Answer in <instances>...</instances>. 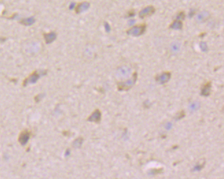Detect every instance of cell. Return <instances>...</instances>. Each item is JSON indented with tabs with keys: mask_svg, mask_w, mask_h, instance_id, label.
I'll list each match as a JSON object with an SVG mask.
<instances>
[{
	"mask_svg": "<svg viewBox=\"0 0 224 179\" xmlns=\"http://www.w3.org/2000/svg\"><path fill=\"white\" fill-rule=\"evenodd\" d=\"M47 74V70H42V71H38V70H35L32 74L28 76L27 78H26L24 80L23 82V86L26 87L28 84H33L37 82V81L41 77V76L45 75Z\"/></svg>",
	"mask_w": 224,
	"mask_h": 179,
	"instance_id": "1",
	"label": "cell"
},
{
	"mask_svg": "<svg viewBox=\"0 0 224 179\" xmlns=\"http://www.w3.org/2000/svg\"><path fill=\"white\" fill-rule=\"evenodd\" d=\"M136 79H137V73H134L132 75V77L130 78V79L127 80L126 81H121V82L118 83V90L120 91L128 90L134 85Z\"/></svg>",
	"mask_w": 224,
	"mask_h": 179,
	"instance_id": "2",
	"label": "cell"
},
{
	"mask_svg": "<svg viewBox=\"0 0 224 179\" xmlns=\"http://www.w3.org/2000/svg\"><path fill=\"white\" fill-rule=\"evenodd\" d=\"M145 25L134 26L127 31V34H128V35L132 36H139L142 35V34L145 32Z\"/></svg>",
	"mask_w": 224,
	"mask_h": 179,
	"instance_id": "3",
	"label": "cell"
},
{
	"mask_svg": "<svg viewBox=\"0 0 224 179\" xmlns=\"http://www.w3.org/2000/svg\"><path fill=\"white\" fill-rule=\"evenodd\" d=\"M131 74V69L128 66H122L117 68V75L119 77L128 78Z\"/></svg>",
	"mask_w": 224,
	"mask_h": 179,
	"instance_id": "4",
	"label": "cell"
},
{
	"mask_svg": "<svg viewBox=\"0 0 224 179\" xmlns=\"http://www.w3.org/2000/svg\"><path fill=\"white\" fill-rule=\"evenodd\" d=\"M30 132L28 130H24L21 133L19 134V142L20 143L21 146H25L27 144L28 141L30 140Z\"/></svg>",
	"mask_w": 224,
	"mask_h": 179,
	"instance_id": "5",
	"label": "cell"
},
{
	"mask_svg": "<svg viewBox=\"0 0 224 179\" xmlns=\"http://www.w3.org/2000/svg\"><path fill=\"white\" fill-rule=\"evenodd\" d=\"M171 78V73L169 72H164L160 75H157L156 77V81L160 84H164L168 82Z\"/></svg>",
	"mask_w": 224,
	"mask_h": 179,
	"instance_id": "6",
	"label": "cell"
},
{
	"mask_svg": "<svg viewBox=\"0 0 224 179\" xmlns=\"http://www.w3.org/2000/svg\"><path fill=\"white\" fill-rule=\"evenodd\" d=\"M155 12V8L152 6H149L145 7L143 10H141L139 12V17L140 18L143 19L146 17L150 16Z\"/></svg>",
	"mask_w": 224,
	"mask_h": 179,
	"instance_id": "7",
	"label": "cell"
},
{
	"mask_svg": "<svg viewBox=\"0 0 224 179\" xmlns=\"http://www.w3.org/2000/svg\"><path fill=\"white\" fill-rule=\"evenodd\" d=\"M102 118V113L99 109H95V111L91 114L87 119V120L89 122H93V123H98L101 121Z\"/></svg>",
	"mask_w": 224,
	"mask_h": 179,
	"instance_id": "8",
	"label": "cell"
},
{
	"mask_svg": "<svg viewBox=\"0 0 224 179\" xmlns=\"http://www.w3.org/2000/svg\"><path fill=\"white\" fill-rule=\"evenodd\" d=\"M89 8H90V3L87 2V1H84V2L78 3L77 6L75 8V10L77 14H80V13L86 11Z\"/></svg>",
	"mask_w": 224,
	"mask_h": 179,
	"instance_id": "9",
	"label": "cell"
},
{
	"mask_svg": "<svg viewBox=\"0 0 224 179\" xmlns=\"http://www.w3.org/2000/svg\"><path fill=\"white\" fill-rule=\"evenodd\" d=\"M43 37H44L45 43L47 44H50L56 39L57 34H56V32H51L49 33L43 34Z\"/></svg>",
	"mask_w": 224,
	"mask_h": 179,
	"instance_id": "10",
	"label": "cell"
},
{
	"mask_svg": "<svg viewBox=\"0 0 224 179\" xmlns=\"http://www.w3.org/2000/svg\"><path fill=\"white\" fill-rule=\"evenodd\" d=\"M210 13L208 11H202L197 15V20L198 22H204L209 18Z\"/></svg>",
	"mask_w": 224,
	"mask_h": 179,
	"instance_id": "11",
	"label": "cell"
},
{
	"mask_svg": "<svg viewBox=\"0 0 224 179\" xmlns=\"http://www.w3.org/2000/svg\"><path fill=\"white\" fill-rule=\"evenodd\" d=\"M210 91H211V83L210 82H208L203 86L201 91V94L202 96H208L210 94Z\"/></svg>",
	"mask_w": 224,
	"mask_h": 179,
	"instance_id": "12",
	"label": "cell"
},
{
	"mask_svg": "<svg viewBox=\"0 0 224 179\" xmlns=\"http://www.w3.org/2000/svg\"><path fill=\"white\" fill-rule=\"evenodd\" d=\"M35 21H36L35 19L33 17H28V18L24 19L21 20L19 23L21 24L24 25L30 26L35 23Z\"/></svg>",
	"mask_w": 224,
	"mask_h": 179,
	"instance_id": "13",
	"label": "cell"
},
{
	"mask_svg": "<svg viewBox=\"0 0 224 179\" xmlns=\"http://www.w3.org/2000/svg\"><path fill=\"white\" fill-rule=\"evenodd\" d=\"M170 28L173 30H181L182 28V21L178 20H176L174 21V22L171 24L170 25Z\"/></svg>",
	"mask_w": 224,
	"mask_h": 179,
	"instance_id": "14",
	"label": "cell"
},
{
	"mask_svg": "<svg viewBox=\"0 0 224 179\" xmlns=\"http://www.w3.org/2000/svg\"><path fill=\"white\" fill-rule=\"evenodd\" d=\"M200 107V103L195 101V102L191 103L190 104L189 108L190 112H193L198 109Z\"/></svg>",
	"mask_w": 224,
	"mask_h": 179,
	"instance_id": "15",
	"label": "cell"
},
{
	"mask_svg": "<svg viewBox=\"0 0 224 179\" xmlns=\"http://www.w3.org/2000/svg\"><path fill=\"white\" fill-rule=\"evenodd\" d=\"M83 138H78L76 140H75L73 142V146L75 148H79L81 147L82 144L83 143Z\"/></svg>",
	"mask_w": 224,
	"mask_h": 179,
	"instance_id": "16",
	"label": "cell"
},
{
	"mask_svg": "<svg viewBox=\"0 0 224 179\" xmlns=\"http://www.w3.org/2000/svg\"><path fill=\"white\" fill-rule=\"evenodd\" d=\"M180 45L179 43H177V42H175L171 45V50L174 51V52H178V51L180 50Z\"/></svg>",
	"mask_w": 224,
	"mask_h": 179,
	"instance_id": "17",
	"label": "cell"
},
{
	"mask_svg": "<svg viewBox=\"0 0 224 179\" xmlns=\"http://www.w3.org/2000/svg\"><path fill=\"white\" fill-rule=\"evenodd\" d=\"M200 47L201 50L204 51V52H206V51H208V46H207V44L205 42H201L200 44Z\"/></svg>",
	"mask_w": 224,
	"mask_h": 179,
	"instance_id": "18",
	"label": "cell"
},
{
	"mask_svg": "<svg viewBox=\"0 0 224 179\" xmlns=\"http://www.w3.org/2000/svg\"><path fill=\"white\" fill-rule=\"evenodd\" d=\"M185 112H184V111H181V112H178V113L177 114H176L175 118H176V120H178L182 119V118L185 117Z\"/></svg>",
	"mask_w": 224,
	"mask_h": 179,
	"instance_id": "19",
	"label": "cell"
},
{
	"mask_svg": "<svg viewBox=\"0 0 224 179\" xmlns=\"http://www.w3.org/2000/svg\"><path fill=\"white\" fill-rule=\"evenodd\" d=\"M176 18H177V20L180 21H181L182 20H184V19H185V13H184L183 12H179L177 14V16H176Z\"/></svg>",
	"mask_w": 224,
	"mask_h": 179,
	"instance_id": "20",
	"label": "cell"
},
{
	"mask_svg": "<svg viewBox=\"0 0 224 179\" xmlns=\"http://www.w3.org/2000/svg\"><path fill=\"white\" fill-rule=\"evenodd\" d=\"M162 172V169H154L150 170L149 173H150L151 174H160V173H161Z\"/></svg>",
	"mask_w": 224,
	"mask_h": 179,
	"instance_id": "21",
	"label": "cell"
},
{
	"mask_svg": "<svg viewBox=\"0 0 224 179\" xmlns=\"http://www.w3.org/2000/svg\"><path fill=\"white\" fill-rule=\"evenodd\" d=\"M43 95H44V94H41L37 95V96H36L35 97V101L37 102V103H39V102L40 101H41V99H42Z\"/></svg>",
	"mask_w": 224,
	"mask_h": 179,
	"instance_id": "22",
	"label": "cell"
},
{
	"mask_svg": "<svg viewBox=\"0 0 224 179\" xmlns=\"http://www.w3.org/2000/svg\"><path fill=\"white\" fill-rule=\"evenodd\" d=\"M104 28H105L106 32H109L111 31V26H110V25L107 22L104 23Z\"/></svg>",
	"mask_w": 224,
	"mask_h": 179,
	"instance_id": "23",
	"label": "cell"
},
{
	"mask_svg": "<svg viewBox=\"0 0 224 179\" xmlns=\"http://www.w3.org/2000/svg\"><path fill=\"white\" fill-rule=\"evenodd\" d=\"M172 127V124L171 123H168L166 124V125H165V128H166L167 130H170L171 129Z\"/></svg>",
	"mask_w": 224,
	"mask_h": 179,
	"instance_id": "24",
	"label": "cell"
},
{
	"mask_svg": "<svg viewBox=\"0 0 224 179\" xmlns=\"http://www.w3.org/2000/svg\"><path fill=\"white\" fill-rule=\"evenodd\" d=\"M194 13H195V10H194V9H191V10H190V12H189V17H193V14H194Z\"/></svg>",
	"mask_w": 224,
	"mask_h": 179,
	"instance_id": "25",
	"label": "cell"
},
{
	"mask_svg": "<svg viewBox=\"0 0 224 179\" xmlns=\"http://www.w3.org/2000/svg\"><path fill=\"white\" fill-rule=\"evenodd\" d=\"M75 3H71V4L69 5V9L70 10H73V8H75Z\"/></svg>",
	"mask_w": 224,
	"mask_h": 179,
	"instance_id": "26",
	"label": "cell"
},
{
	"mask_svg": "<svg viewBox=\"0 0 224 179\" xmlns=\"http://www.w3.org/2000/svg\"><path fill=\"white\" fill-rule=\"evenodd\" d=\"M6 41V38H5V37H0V44L4 43Z\"/></svg>",
	"mask_w": 224,
	"mask_h": 179,
	"instance_id": "27",
	"label": "cell"
},
{
	"mask_svg": "<svg viewBox=\"0 0 224 179\" xmlns=\"http://www.w3.org/2000/svg\"><path fill=\"white\" fill-rule=\"evenodd\" d=\"M134 22H135V21H134V20H130V21H129L128 24L130 25H132V24H133Z\"/></svg>",
	"mask_w": 224,
	"mask_h": 179,
	"instance_id": "28",
	"label": "cell"
},
{
	"mask_svg": "<svg viewBox=\"0 0 224 179\" xmlns=\"http://www.w3.org/2000/svg\"><path fill=\"white\" fill-rule=\"evenodd\" d=\"M69 155H70V150H67V152H66V153H65V155L66 156H68Z\"/></svg>",
	"mask_w": 224,
	"mask_h": 179,
	"instance_id": "29",
	"label": "cell"
}]
</instances>
